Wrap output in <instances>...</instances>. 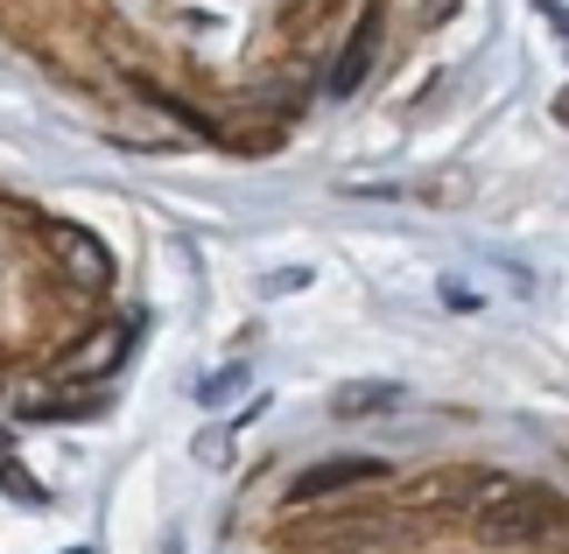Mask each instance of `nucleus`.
<instances>
[{
  "label": "nucleus",
  "mask_w": 569,
  "mask_h": 554,
  "mask_svg": "<svg viewBox=\"0 0 569 554\" xmlns=\"http://www.w3.org/2000/svg\"><path fill=\"white\" fill-rule=\"evenodd\" d=\"M239 386H247V365H226V372H211V380H204V401L218 407V401H226V393H239Z\"/></svg>",
  "instance_id": "423d86ee"
},
{
  "label": "nucleus",
  "mask_w": 569,
  "mask_h": 554,
  "mask_svg": "<svg viewBox=\"0 0 569 554\" xmlns=\"http://www.w3.org/2000/svg\"><path fill=\"white\" fill-rule=\"evenodd\" d=\"M373 42H380V8H366L352 42H345V57H338V71H331V92L338 99H352L359 84H366V71H373Z\"/></svg>",
  "instance_id": "f03ea898"
},
{
  "label": "nucleus",
  "mask_w": 569,
  "mask_h": 554,
  "mask_svg": "<svg viewBox=\"0 0 569 554\" xmlns=\"http://www.w3.org/2000/svg\"><path fill=\"white\" fill-rule=\"evenodd\" d=\"M92 351H84V359H71L63 372H78V380H92L99 365H120V344H127V330H99V338H84Z\"/></svg>",
  "instance_id": "39448f33"
},
{
  "label": "nucleus",
  "mask_w": 569,
  "mask_h": 554,
  "mask_svg": "<svg viewBox=\"0 0 569 554\" xmlns=\"http://www.w3.org/2000/svg\"><path fill=\"white\" fill-rule=\"evenodd\" d=\"M197 456H204V463H226L232 456V435H204V442H197Z\"/></svg>",
  "instance_id": "0eeeda50"
},
{
  "label": "nucleus",
  "mask_w": 569,
  "mask_h": 554,
  "mask_svg": "<svg viewBox=\"0 0 569 554\" xmlns=\"http://www.w3.org/2000/svg\"><path fill=\"white\" fill-rule=\"evenodd\" d=\"M478 541H492V547H520V541H549L569 526V498L556 492H541V484H499V492L478 498Z\"/></svg>",
  "instance_id": "f257e3e1"
},
{
  "label": "nucleus",
  "mask_w": 569,
  "mask_h": 554,
  "mask_svg": "<svg viewBox=\"0 0 569 554\" xmlns=\"http://www.w3.org/2000/svg\"><path fill=\"white\" fill-rule=\"evenodd\" d=\"M401 401V386L393 380H345L338 393H331V414L338 421H359V414H380V407H393Z\"/></svg>",
  "instance_id": "20e7f679"
},
{
  "label": "nucleus",
  "mask_w": 569,
  "mask_h": 554,
  "mask_svg": "<svg viewBox=\"0 0 569 554\" xmlns=\"http://www.w3.org/2000/svg\"><path fill=\"white\" fill-rule=\"evenodd\" d=\"M359 477H380V463H373V456H338V463H317V471H302V477L289 484V498L310 505V498L338 492V484H359Z\"/></svg>",
  "instance_id": "7ed1b4c3"
},
{
  "label": "nucleus",
  "mask_w": 569,
  "mask_h": 554,
  "mask_svg": "<svg viewBox=\"0 0 569 554\" xmlns=\"http://www.w3.org/2000/svg\"><path fill=\"white\" fill-rule=\"evenodd\" d=\"M71 554H84V547H71Z\"/></svg>",
  "instance_id": "6e6552de"
}]
</instances>
